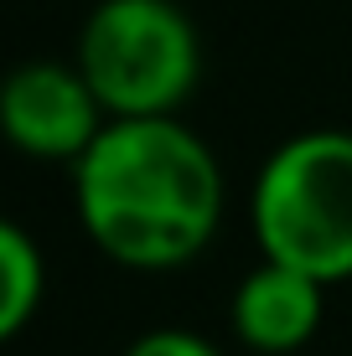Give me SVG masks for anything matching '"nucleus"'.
<instances>
[{
    "mask_svg": "<svg viewBox=\"0 0 352 356\" xmlns=\"http://www.w3.org/2000/svg\"><path fill=\"white\" fill-rule=\"evenodd\" d=\"M72 207L104 259L125 268H181L217 238L223 165L176 114L109 119L72 161Z\"/></svg>",
    "mask_w": 352,
    "mask_h": 356,
    "instance_id": "f257e3e1",
    "label": "nucleus"
},
{
    "mask_svg": "<svg viewBox=\"0 0 352 356\" xmlns=\"http://www.w3.org/2000/svg\"><path fill=\"white\" fill-rule=\"evenodd\" d=\"M259 253L321 279H352V129H306L275 145L249 196Z\"/></svg>",
    "mask_w": 352,
    "mask_h": 356,
    "instance_id": "f03ea898",
    "label": "nucleus"
},
{
    "mask_svg": "<svg viewBox=\"0 0 352 356\" xmlns=\"http://www.w3.org/2000/svg\"><path fill=\"white\" fill-rule=\"evenodd\" d=\"M72 63L109 119L176 114L202 78V42L176 0H99Z\"/></svg>",
    "mask_w": 352,
    "mask_h": 356,
    "instance_id": "7ed1b4c3",
    "label": "nucleus"
},
{
    "mask_svg": "<svg viewBox=\"0 0 352 356\" xmlns=\"http://www.w3.org/2000/svg\"><path fill=\"white\" fill-rule=\"evenodd\" d=\"M109 124L78 63L36 57L0 78V140L26 161H78Z\"/></svg>",
    "mask_w": 352,
    "mask_h": 356,
    "instance_id": "20e7f679",
    "label": "nucleus"
},
{
    "mask_svg": "<svg viewBox=\"0 0 352 356\" xmlns=\"http://www.w3.org/2000/svg\"><path fill=\"white\" fill-rule=\"evenodd\" d=\"M326 315V284L290 264L259 259L238 279L234 300H228V321L234 336L259 356H290L300 351L321 330Z\"/></svg>",
    "mask_w": 352,
    "mask_h": 356,
    "instance_id": "39448f33",
    "label": "nucleus"
},
{
    "mask_svg": "<svg viewBox=\"0 0 352 356\" xmlns=\"http://www.w3.org/2000/svg\"><path fill=\"white\" fill-rule=\"evenodd\" d=\"M42 289H47V264L36 238L10 217H0V341L21 336L36 321Z\"/></svg>",
    "mask_w": 352,
    "mask_h": 356,
    "instance_id": "423d86ee",
    "label": "nucleus"
},
{
    "mask_svg": "<svg viewBox=\"0 0 352 356\" xmlns=\"http://www.w3.org/2000/svg\"><path fill=\"white\" fill-rule=\"evenodd\" d=\"M125 356H223L213 341H202L197 330H176V325H161V330H145L125 346Z\"/></svg>",
    "mask_w": 352,
    "mask_h": 356,
    "instance_id": "0eeeda50",
    "label": "nucleus"
}]
</instances>
